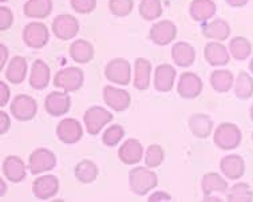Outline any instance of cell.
Returning <instances> with one entry per match:
<instances>
[{"label":"cell","mask_w":253,"mask_h":202,"mask_svg":"<svg viewBox=\"0 0 253 202\" xmlns=\"http://www.w3.org/2000/svg\"><path fill=\"white\" fill-rule=\"evenodd\" d=\"M14 23V14L8 7L1 5L0 7V30L1 31H7L8 28H11Z\"/></svg>","instance_id":"41"},{"label":"cell","mask_w":253,"mask_h":202,"mask_svg":"<svg viewBox=\"0 0 253 202\" xmlns=\"http://www.w3.org/2000/svg\"><path fill=\"white\" fill-rule=\"evenodd\" d=\"M27 75V60L23 56H14L5 70V79L14 84L24 82Z\"/></svg>","instance_id":"28"},{"label":"cell","mask_w":253,"mask_h":202,"mask_svg":"<svg viewBox=\"0 0 253 202\" xmlns=\"http://www.w3.org/2000/svg\"><path fill=\"white\" fill-rule=\"evenodd\" d=\"M51 71L50 67L46 65V62L42 59H37L34 62L30 74V86L35 90H43L48 86L50 82Z\"/></svg>","instance_id":"23"},{"label":"cell","mask_w":253,"mask_h":202,"mask_svg":"<svg viewBox=\"0 0 253 202\" xmlns=\"http://www.w3.org/2000/svg\"><path fill=\"white\" fill-rule=\"evenodd\" d=\"M71 107V98L69 92H50L44 101V109L51 117H62L69 113Z\"/></svg>","instance_id":"15"},{"label":"cell","mask_w":253,"mask_h":202,"mask_svg":"<svg viewBox=\"0 0 253 202\" xmlns=\"http://www.w3.org/2000/svg\"><path fill=\"white\" fill-rule=\"evenodd\" d=\"M235 83L233 74L228 70H217L211 75V84L214 91L228 92Z\"/></svg>","instance_id":"32"},{"label":"cell","mask_w":253,"mask_h":202,"mask_svg":"<svg viewBox=\"0 0 253 202\" xmlns=\"http://www.w3.org/2000/svg\"><path fill=\"white\" fill-rule=\"evenodd\" d=\"M252 139H253V135H252Z\"/></svg>","instance_id":"51"},{"label":"cell","mask_w":253,"mask_h":202,"mask_svg":"<svg viewBox=\"0 0 253 202\" xmlns=\"http://www.w3.org/2000/svg\"><path fill=\"white\" fill-rule=\"evenodd\" d=\"M203 91V81L194 73H184L177 84V92L184 99H194Z\"/></svg>","instance_id":"14"},{"label":"cell","mask_w":253,"mask_h":202,"mask_svg":"<svg viewBox=\"0 0 253 202\" xmlns=\"http://www.w3.org/2000/svg\"><path fill=\"white\" fill-rule=\"evenodd\" d=\"M11 127V120L5 111H0V135H4Z\"/></svg>","instance_id":"43"},{"label":"cell","mask_w":253,"mask_h":202,"mask_svg":"<svg viewBox=\"0 0 253 202\" xmlns=\"http://www.w3.org/2000/svg\"><path fill=\"white\" fill-rule=\"evenodd\" d=\"M201 33L207 39L222 41L229 38L230 27L224 19L217 18L212 22H209V23L204 24L203 28H201Z\"/></svg>","instance_id":"25"},{"label":"cell","mask_w":253,"mask_h":202,"mask_svg":"<svg viewBox=\"0 0 253 202\" xmlns=\"http://www.w3.org/2000/svg\"><path fill=\"white\" fill-rule=\"evenodd\" d=\"M56 166V157L54 153L44 149V147H39L37 150L31 153V156L28 158V169L34 175L42 174L50 171Z\"/></svg>","instance_id":"7"},{"label":"cell","mask_w":253,"mask_h":202,"mask_svg":"<svg viewBox=\"0 0 253 202\" xmlns=\"http://www.w3.org/2000/svg\"><path fill=\"white\" fill-rule=\"evenodd\" d=\"M149 202H161V201H171V196L166 192H156L153 193L149 200Z\"/></svg>","instance_id":"44"},{"label":"cell","mask_w":253,"mask_h":202,"mask_svg":"<svg viewBox=\"0 0 253 202\" xmlns=\"http://www.w3.org/2000/svg\"><path fill=\"white\" fill-rule=\"evenodd\" d=\"M38 111V103L33 97L26 94H19L11 103V113L15 120L20 122H28L35 118Z\"/></svg>","instance_id":"8"},{"label":"cell","mask_w":253,"mask_h":202,"mask_svg":"<svg viewBox=\"0 0 253 202\" xmlns=\"http://www.w3.org/2000/svg\"><path fill=\"white\" fill-rule=\"evenodd\" d=\"M105 75L115 84L127 86L131 81V65L125 58H115L106 65Z\"/></svg>","instance_id":"5"},{"label":"cell","mask_w":253,"mask_h":202,"mask_svg":"<svg viewBox=\"0 0 253 202\" xmlns=\"http://www.w3.org/2000/svg\"><path fill=\"white\" fill-rule=\"evenodd\" d=\"M241 139H243V135L240 129L235 123H230V122L218 124L213 135V141L221 150H233L241 143Z\"/></svg>","instance_id":"2"},{"label":"cell","mask_w":253,"mask_h":202,"mask_svg":"<svg viewBox=\"0 0 253 202\" xmlns=\"http://www.w3.org/2000/svg\"><path fill=\"white\" fill-rule=\"evenodd\" d=\"M9 97H11V90H9L8 84L0 81V107H4L8 103Z\"/></svg>","instance_id":"42"},{"label":"cell","mask_w":253,"mask_h":202,"mask_svg":"<svg viewBox=\"0 0 253 202\" xmlns=\"http://www.w3.org/2000/svg\"><path fill=\"white\" fill-rule=\"evenodd\" d=\"M59 192V179L55 175H42L33 182V193L38 200H50Z\"/></svg>","instance_id":"16"},{"label":"cell","mask_w":253,"mask_h":202,"mask_svg":"<svg viewBox=\"0 0 253 202\" xmlns=\"http://www.w3.org/2000/svg\"><path fill=\"white\" fill-rule=\"evenodd\" d=\"M229 202H251L253 201V192L251 186L245 182H239L232 186L226 196Z\"/></svg>","instance_id":"36"},{"label":"cell","mask_w":253,"mask_h":202,"mask_svg":"<svg viewBox=\"0 0 253 202\" xmlns=\"http://www.w3.org/2000/svg\"><path fill=\"white\" fill-rule=\"evenodd\" d=\"M175 75L177 73L171 65H160L154 71V88L160 92H169L174 86Z\"/></svg>","instance_id":"20"},{"label":"cell","mask_w":253,"mask_h":202,"mask_svg":"<svg viewBox=\"0 0 253 202\" xmlns=\"http://www.w3.org/2000/svg\"><path fill=\"white\" fill-rule=\"evenodd\" d=\"M189 129H190L194 137L204 139V138H208L212 134L213 122L208 115L198 113V114H193L190 117Z\"/></svg>","instance_id":"30"},{"label":"cell","mask_w":253,"mask_h":202,"mask_svg":"<svg viewBox=\"0 0 253 202\" xmlns=\"http://www.w3.org/2000/svg\"><path fill=\"white\" fill-rule=\"evenodd\" d=\"M75 177L78 179L79 182L82 184H92L95 179H97L98 174H99V170H98V166L90 160H83L75 166Z\"/></svg>","instance_id":"31"},{"label":"cell","mask_w":253,"mask_h":202,"mask_svg":"<svg viewBox=\"0 0 253 202\" xmlns=\"http://www.w3.org/2000/svg\"><path fill=\"white\" fill-rule=\"evenodd\" d=\"M134 1L133 0H109V9L117 18L129 16L133 12Z\"/></svg>","instance_id":"38"},{"label":"cell","mask_w":253,"mask_h":202,"mask_svg":"<svg viewBox=\"0 0 253 202\" xmlns=\"http://www.w3.org/2000/svg\"><path fill=\"white\" fill-rule=\"evenodd\" d=\"M113 114L101 106H92L88 110H86L83 115V122L86 126V130L90 135H97L99 134L107 123L113 121Z\"/></svg>","instance_id":"3"},{"label":"cell","mask_w":253,"mask_h":202,"mask_svg":"<svg viewBox=\"0 0 253 202\" xmlns=\"http://www.w3.org/2000/svg\"><path fill=\"white\" fill-rule=\"evenodd\" d=\"M56 137L60 142L66 145H74L79 142L83 137L82 124L74 118L62 120L56 126Z\"/></svg>","instance_id":"10"},{"label":"cell","mask_w":253,"mask_h":202,"mask_svg":"<svg viewBox=\"0 0 253 202\" xmlns=\"http://www.w3.org/2000/svg\"><path fill=\"white\" fill-rule=\"evenodd\" d=\"M249 115H251V120L253 121V105L252 107H251V110H249Z\"/></svg>","instance_id":"48"},{"label":"cell","mask_w":253,"mask_h":202,"mask_svg":"<svg viewBox=\"0 0 253 202\" xmlns=\"http://www.w3.org/2000/svg\"><path fill=\"white\" fill-rule=\"evenodd\" d=\"M142 143L139 142L138 139H134V138H130L126 142L122 143L120 150H118V158L125 165H137L138 162L142 161Z\"/></svg>","instance_id":"17"},{"label":"cell","mask_w":253,"mask_h":202,"mask_svg":"<svg viewBox=\"0 0 253 202\" xmlns=\"http://www.w3.org/2000/svg\"><path fill=\"white\" fill-rule=\"evenodd\" d=\"M0 188H1V190H0V197L3 198V196H4L5 192H7V185H5V182L3 181V178L0 179Z\"/></svg>","instance_id":"47"},{"label":"cell","mask_w":253,"mask_h":202,"mask_svg":"<svg viewBox=\"0 0 253 202\" xmlns=\"http://www.w3.org/2000/svg\"><path fill=\"white\" fill-rule=\"evenodd\" d=\"M149 37L150 40L158 46H168L177 37V27L171 20H160L153 24Z\"/></svg>","instance_id":"11"},{"label":"cell","mask_w":253,"mask_h":202,"mask_svg":"<svg viewBox=\"0 0 253 202\" xmlns=\"http://www.w3.org/2000/svg\"><path fill=\"white\" fill-rule=\"evenodd\" d=\"M217 7L213 0H193L190 3V16L196 22H207L216 15Z\"/></svg>","instance_id":"27"},{"label":"cell","mask_w":253,"mask_h":202,"mask_svg":"<svg viewBox=\"0 0 253 202\" xmlns=\"http://www.w3.org/2000/svg\"><path fill=\"white\" fill-rule=\"evenodd\" d=\"M165 160V152L160 145H150L147 147L146 154H145V165L150 169L158 167L162 165Z\"/></svg>","instance_id":"37"},{"label":"cell","mask_w":253,"mask_h":202,"mask_svg":"<svg viewBox=\"0 0 253 202\" xmlns=\"http://www.w3.org/2000/svg\"><path fill=\"white\" fill-rule=\"evenodd\" d=\"M204 56L205 59L211 66H225L229 63L230 55L229 51L226 48L222 43H218V41H209L207 46H205V50H204Z\"/></svg>","instance_id":"21"},{"label":"cell","mask_w":253,"mask_h":202,"mask_svg":"<svg viewBox=\"0 0 253 202\" xmlns=\"http://www.w3.org/2000/svg\"><path fill=\"white\" fill-rule=\"evenodd\" d=\"M7 59H8V48L1 43L0 44V70L3 71V67L7 63Z\"/></svg>","instance_id":"45"},{"label":"cell","mask_w":253,"mask_h":202,"mask_svg":"<svg viewBox=\"0 0 253 202\" xmlns=\"http://www.w3.org/2000/svg\"><path fill=\"white\" fill-rule=\"evenodd\" d=\"M70 5L78 14H91L97 7V0H70Z\"/></svg>","instance_id":"40"},{"label":"cell","mask_w":253,"mask_h":202,"mask_svg":"<svg viewBox=\"0 0 253 202\" xmlns=\"http://www.w3.org/2000/svg\"><path fill=\"white\" fill-rule=\"evenodd\" d=\"M52 33L60 40H70L74 39L79 33L78 19L73 15L62 14L58 15L52 20Z\"/></svg>","instance_id":"9"},{"label":"cell","mask_w":253,"mask_h":202,"mask_svg":"<svg viewBox=\"0 0 253 202\" xmlns=\"http://www.w3.org/2000/svg\"><path fill=\"white\" fill-rule=\"evenodd\" d=\"M249 70H251V71L253 73V58H252V60H251V63H249Z\"/></svg>","instance_id":"49"},{"label":"cell","mask_w":253,"mask_h":202,"mask_svg":"<svg viewBox=\"0 0 253 202\" xmlns=\"http://www.w3.org/2000/svg\"><path fill=\"white\" fill-rule=\"evenodd\" d=\"M253 95V79L248 73L241 71L236 81V97L247 101Z\"/></svg>","instance_id":"35"},{"label":"cell","mask_w":253,"mask_h":202,"mask_svg":"<svg viewBox=\"0 0 253 202\" xmlns=\"http://www.w3.org/2000/svg\"><path fill=\"white\" fill-rule=\"evenodd\" d=\"M158 175L150 167H133L129 171V186L137 196H145L157 188Z\"/></svg>","instance_id":"1"},{"label":"cell","mask_w":253,"mask_h":202,"mask_svg":"<svg viewBox=\"0 0 253 202\" xmlns=\"http://www.w3.org/2000/svg\"><path fill=\"white\" fill-rule=\"evenodd\" d=\"M84 75L83 71L78 67H67V69L59 70L55 74L54 78V86L63 88L66 92L78 91L83 86Z\"/></svg>","instance_id":"4"},{"label":"cell","mask_w":253,"mask_h":202,"mask_svg":"<svg viewBox=\"0 0 253 202\" xmlns=\"http://www.w3.org/2000/svg\"><path fill=\"white\" fill-rule=\"evenodd\" d=\"M103 101L111 110L122 113L129 109L130 103H131V95L122 88L114 87V86H105L103 87Z\"/></svg>","instance_id":"12"},{"label":"cell","mask_w":253,"mask_h":202,"mask_svg":"<svg viewBox=\"0 0 253 202\" xmlns=\"http://www.w3.org/2000/svg\"><path fill=\"white\" fill-rule=\"evenodd\" d=\"M139 15L147 22H153L162 16L161 0H141L139 3Z\"/></svg>","instance_id":"34"},{"label":"cell","mask_w":253,"mask_h":202,"mask_svg":"<svg viewBox=\"0 0 253 202\" xmlns=\"http://www.w3.org/2000/svg\"><path fill=\"white\" fill-rule=\"evenodd\" d=\"M125 137V130L121 124H111L110 127L102 135V142L106 146H117L121 139Z\"/></svg>","instance_id":"39"},{"label":"cell","mask_w":253,"mask_h":202,"mask_svg":"<svg viewBox=\"0 0 253 202\" xmlns=\"http://www.w3.org/2000/svg\"><path fill=\"white\" fill-rule=\"evenodd\" d=\"M0 1H1V4H3V3H5V1H8V0H0Z\"/></svg>","instance_id":"50"},{"label":"cell","mask_w":253,"mask_h":202,"mask_svg":"<svg viewBox=\"0 0 253 202\" xmlns=\"http://www.w3.org/2000/svg\"><path fill=\"white\" fill-rule=\"evenodd\" d=\"M3 174L12 184H19L26 178V165L18 156L5 157L3 161Z\"/></svg>","instance_id":"19"},{"label":"cell","mask_w":253,"mask_h":202,"mask_svg":"<svg viewBox=\"0 0 253 202\" xmlns=\"http://www.w3.org/2000/svg\"><path fill=\"white\" fill-rule=\"evenodd\" d=\"M52 12V0H28L23 14L30 19H46Z\"/></svg>","instance_id":"29"},{"label":"cell","mask_w":253,"mask_h":202,"mask_svg":"<svg viewBox=\"0 0 253 202\" xmlns=\"http://www.w3.org/2000/svg\"><path fill=\"white\" fill-rule=\"evenodd\" d=\"M220 169L228 179H239L245 173L244 160L237 154L226 156L220 161Z\"/></svg>","instance_id":"22"},{"label":"cell","mask_w":253,"mask_h":202,"mask_svg":"<svg viewBox=\"0 0 253 202\" xmlns=\"http://www.w3.org/2000/svg\"><path fill=\"white\" fill-rule=\"evenodd\" d=\"M94 55H95V50L88 40L77 39L70 46V56L77 63H81V65L88 63V62H91Z\"/></svg>","instance_id":"24"},{"label":"cell","mask_w":253,"mask_h":202,"mask_svg":"<svg viewBox=\"0 0 253 202\" xmlns=\"http://www.w3.org/2000/svg\"><path fill=\"white\" fill-rule=\"evenodd\" d=\"M152 63L146 58H137L134 62V87L137 90H147L152 82Z\"/></svg>","instance_id":"18"},{"label":"cell","mask_w":253,"mask_h":202,"mask_svg":"<svg viewBox=\"0 0 253 202\" xmlns=\"http://www.w3.org/2000/svg\"><path fill=\"white\" fill-rule=\"evenodd\" d=\"M50 39L48 28L42 22H33L28 23L23 30L24 44L34 50H41L46 46Z\"/></svg>","instance_id":"6"},{"label":"cell","mask_w":253,"mask_h":202,"mask_svg":"<svg viewBox=\"0 0 253 202\" xmlns=\"http://www.w3.org/2000/svg\"><path fill=\"white\" fill-rule=\"evenodd\" d=\"M201 186H203L204 196H205L204 201H222L221 198L214 197V194L226 193L228 182L220 174L211 171L204 175Z\"/></svg>","instance_id":"13"},{"label":"cell","mask_w":253,"mask_h":202,"mask_svg":"<svg viewBox=\"0 0 253 202\" xmlns=\"http://www.w3.org/2000/svg\"><path fill=\"white\" fill-rule=\"evenodd\" d=\"M229 52L236 60H245L252 52V44L247 38L236 37L229 41Z\"/></svg>","instance_id":"33"},{"label":"cell","mask_w":253,"mask_h":202,"mask_svg":"<svg viewBox=\"0 0 253 202\" xmlns=\"http://www.w3.org/2000/svg\"><path fill=\"white\" fill-rule=\"evenodd\" d=\"M226 3L230 5V7H235V8H240V7H244L249 0H225Z\"/></svg>","instance_id":"46"},{"label":"cell","mask_w":253,"mask_h":202,"mask_svg":"<svg viewBox=\"0 0 253 202\" xmlns=\"http://www.w3.org/2000/svg\"><path fill=\"white\" fill-rule=\"evenodd\" d=\"M171 58L180 67H190L196 60V50L186 41H178L171 48Z\"/></svg>","instance_id":"26"}]
</instances>
